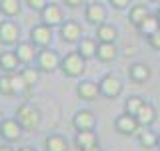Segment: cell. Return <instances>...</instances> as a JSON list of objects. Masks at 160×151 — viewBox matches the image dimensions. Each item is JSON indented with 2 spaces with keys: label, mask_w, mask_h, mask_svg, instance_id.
<instances>
[{
  "label": "cell",
  "mask_w": 160,
  "mask_h": 151,
  "mask_svg": "<svg viewBox=\"0 0 160 151\" xmlns=\"http://www.w3.org/2000/svg\"><path fill=\"white\" fill-rule=\"evenodd\" d=\"M16 119L24 127V131H34L42 121V113L38 108H34L30 102H24L16 108Z\"/></svg>",
  "instance_id": "6da1fadb"
},
{
  "label": "cell",
  "mask_w": 160,
  "mask_h": 151,
  "mask_svg": "<svg viewBox=\"0 0 160 151\" xmlns=\"http://www.w3.org/2000/svg\"><path fill=\"white\" fill-rule=\"evenodd\" d=\"M86 70V60L80 56L78 52H68L66 56H62L60 62V72L66 78H80Z\"/></svg>",
  "instance_id": "7a4b0ae2"
},
{
  "label": "cell",
  "mask_w": 160,
  "mask_h": 151,
  "mask_svg": "<svg viewBox=\"0 0 160 151\" xmlns=\"http://www.w3.org/2000/svg\"><path fill=\"white\" fill-rule=\"evenodd\" d=\"M60 62H62V58L58 56V52H54L52 48H42L38 50V56L34 64L42 74H54L56 70H60Z\"/></svg>",
  "instance_id": "3957f363"
},
{
  "label": "cell",
  "mask_w": 160,
  "mask_h": 151,
  "mask_svg": "<svg viewBox=\"0 0 160 151\" xmlns=\"http://www.w3.org/2000/svg\"><path fill=\"white\" fill-rule=\"evenodd\" d=\"M24 127L18 123L16 117H4L0 123V139L6 143H16L22 139Z\"/></svg>",
  "instance_id": "277c9868"
},
{
  "label": "cell",
  "mask_w": 160,
  "mask_h": 151,
  "mask_svg": "<svg viewBox=\"0 0 160 151\" xmlns=\"http://www.w3.org/2000/svg\"><path fill=\"white\" fill-rule=\"evenodd\" d=\"M20 42V26L14 20H0V44L2 46H16Z\"/></svg>",
  "instance_id": "5b68a950"
},
{
  "label": "cell",
  "mask_w": 160,
  "mask_h": 151,
  "mask_svg": "<svg viewBox=\"0 0 160 151\" xmlns=\"http://www.w3.org/2000/svg\"><path fill=\"white\" fill-rule=\"evenodd\" d=\"M52 28L46 26V24H36V26H32V30H30V42L34 44L38 50L42 48H50V44H52Z\"/></svg>",
  "instance_id": "8992f818"
},
{
  "label": "cell",
  "mask_w": 160,
  "mask_h": 151,
  "mask_svg": "<svg viewBox=\"0 0 160 151\" xmlns=\"http://www.w3.org/2000/svg\"><path fill=\"white\" fill-rule=\"evenodd\" d=\"M98 88H100V95H104L108 99H116L122 94V82L114 74L102 76V80L98 82Z\"/></svg>",
  "instance_id": "52a82bcc"
},
{
  "label": "cell",
  "mask_w": 160,
  "mask_h": 151,
  "mask_svg": "<svg viewBox=\"0 0 160 151\" xmlns=\"http://www.w3.org/2000/svg\"><path fill=\"white\" fill-rule=\"evenodd\" d=\"M14 54H16L18 62L22 66H30V64L36 62V56H38V48L34 46L30 40H20V42L14 46Z\"/></svg>",
  "instance_id": "ba28073f"
},
{
  "label": "cell",
  "mask_w": 160,
  "mask_h": 151,
  "mask_svg": "<svg viewBox=\"0 0 160 151\" xmlns=\"http://www.w3.org/2000/svg\"><path fill=\"white\" fill-rule=\"evenodd\" d=\"M114 129L120 135H136L140 131V123H138L136 115H130V113L124 112L122 115H118L114 119Z\"/></svg>",
  "instance_id": "9c48e42d"
},
{
  "label": "cell",
  "mask_w": 160,
  "mask_h": 151,
  "mask_svg": "<svg viewBox=\"0 0 160 151\" xmlns=\"http://www.w3.org/2000/svg\"><path fill=\"white\" fill-rule=\"evenodd\" d=\"M40 22L46 24V26H50V28L60 26V24L64 22V12H62V8H60L56 2H48L46 6H44V10L40 12Z\"/></svg>",
  "instance_id": "30bf717a"
},
{
  "label": "cell",
  "mask_w": 160,
  "mask_h": 151,
  "mask_svg": "<svg viewBox=\"0 0 160 151\" xmlns=\"http://www.w3.org/2000/svg\"><path fill=\"white\" fill-rule=\"evenodd\" d=\"M60 38L66 44H78V40L82 38V26L76 20H64L60 24Z\"/></svg>",
  "instance_id": "8fae6325"
},
{
  "label": "cell",
  "mask_w": 160,
  "mask_h": 151,
  "mask_svg": "<svg viewBox=\"0 0 160 151\" xmlns=\"http://www.w3.org/2000/svg\"><path fill=\"white\" fill-rule=\"evenodd\" d=\"M84 20L88 24H92V26H100V24L106 22V8L98 0L86 4V8H84Z\"/></svg>",
  "instance_id": "7c38bea8"
},
{
  "label": "cell",
  "mask_w": 160,
  "mask_h": 151,
  "mask_svg": "<svg viewBox=\"0 0 160 151\" xmlns=\"http://www.w3.org/2000/svg\"><path fill=\"white\" fill-rule=\"evenodd\" d=\"M72 127L76 131H86V129H94L96 127V115L90 109H78L72 117Z\"/></svg>",
  "instance_id": "4fadbf2b"
},
{
  "label": "cell",
  "mask_w": 160,
  "mask_h": 151,
  "mask_svg": "<svg viewBox=\"0 0 160 151\" xmlns=\"http://www.w3.org/2000/svg\"><path fill=\"white\" fill-rule=\"evenodd\" d=\"M76 95L82 102H94V99L100 95V88L96 82L92 80H82L78 85H76Z\"/></svg>",
  "instance_id": "5bb4252c"
},
{
  "label": "cell",
  "mask_w": 160,
  "mask_h": 151,
  "mask_svg": "<svg viewBox=\"0 0 160 151\" xmlns=\"http://www.w3.org/2000/svg\"><path fill=\"white\" fill-rule=\"evenodd\" d=\"M96 58L102 64H110L118 58V48L116 42H98V50H96Z\"/></svg>",
  "instance_id": "9a60e30c"
},
{
  "label": "cell",
  "mask_w": 160,
  "mask_h": 151,
  "mask_svg": "<svg viewBox=\"0 0 160 151\" xmlns=\"http://www.w3.org/2000/svg\"><path fill=\"white\" fill-rule=\"evenodd\" d=\"M18 58L14 54V50H6V52H0V72L2 74H16L18 72Z\"/></svg>",
  "instance_id": "2e32d148"
},
{
  "label": "cell",
  "mask_w": 160,
  "mask_h": 151,
  "mask_svg": "<svg viewBox=\"0 0 160 151\" xmlns=\"http://www.w3.org/2000/svg\"><path fill=\"white\" fill-rule=\"evenodd\" d=\"M98 135L94 129H86V131H76V135H74V145L78 147V151L82 149H88L92 147V145H98Z\"/></svg>",
  "instance_id": "e0dca14e"
},
{
  "label": "cell",
  "mask_w": 160,
  "mask_h": 151,
  "mask_svg": "<svg viewBox=\"0 0 160 151\" xmlns=\"http://www.w3.org/2000/svg\"><path fill=\"white\" fill-rule=\"evenodd\" d=\"M136 119H138L140 127H150V125L156 121V108H154V103L144 102L142 108H140L138 113H136Z\"/></svg>",
  "instance_id": "ac0fdd59"
},
{
  "label": "cell",
  "mask_w": 160,
  "mask_h": 151,
  "mask_svg": "<svg viewBox=\"0 0 160 151\" xmlns=\"http://www.w3.org/2000/svg\"><path fill=\"white\" fill-rule=\"evenodd\" d=\"M44 149L46 151H70V143L64 135L50 133L44 137Z\"/></svg>",
  "instance_id": "d6986e66"
},
{
  "label": "cell",
  "mask_w": 160,
  "mask_h": 151,
  "mask_svg": "<svg viewBox=\"0 0 160 151\" xmlns=\"http://www.w3.org/2000/svg\"><path fill=\"white\" fill-rule=\"evenodd\" d=\"M96 50H98V40H96V38H80V40H78L76 52H78L84 60L96 58Z\"/></svg>",
  "instance_id": "ffe728a7"
},
{
  "label": "cell",
  "mask_w": 160,
  "mask_h": 151,
  "mask_svg": "<svg viewBox=\"0 0 160 151\" xmlns=\"http://www.w3.org/2000/svg\"><path fill=\"white\" fill-rule=\"evenodd\" d=\"M136 28H138V32L142 34L144 38H150V36H152V34H154V32H156V30L160 28V20H158L156 14H148V16L144 18V20L138 24Z\"/></svg>",
  "instance_id": "44dd1931"
},
{
  "label": "cell",
  "mask_w": 160,
  "mask_h": 151,
  "mask_svg": "<svg viewBox=\"0 0 160 151\" xmlns=\"http://www.w3.org/2000/svg\"><path fill=\"white\" fill-rule=\"evenodd\" d=\"M150 76H152V72H150V68L146 64H132L128 68V78L136 84H142L146 80H150Z\"/></svg>",
  "instance_id": "7402d4cb"
},
{
  "label": "cell",
  "mask_w": 160,
  "mask_h": 151,
  "mask_svg": "<svg viewBox=\"0 0 160 151\" xmlns=\"http://www.w3.org/2000/svg\"><path fill=\"white\" fill-rule=\"evenodd\" d=\"M94 36H96L98 42H116L118 30H116V26L104 22V24H100V26H96V34H94Z\"/></svg>",
  "instance_id": "603a6c76"
},
{
  "label": "cell",
  "mask_w": 160,
  "mask_h": 151,
  "mask_svg": "<svg viewBox=\"0 0 160 151\" xmlns=\"http://www.w3.org/2000/svg\"><path fill=\"white\" fill-rule=\"evenodd\" d=\"M0 12L6 18H14L22 12V2L20 0H0Z\"/></svg>",
  "instance_id": "cb8c5ba5"
},
{
  "label": "cell",
  "mask_w": 160,
  "mask_h": 151,
  "mask_svg": "<svg viewBox=\"0 0 160 151\" xmlns=\"http://www.w3.org/2000/svg\"><path fill=\"white\" fill-rule=\"evenodd\" d=\"M148 6L146 4H134V6H130V12H128V20L130 24H134V26H138L140 22H142L144 18L148 16Z\"/></svg>",
  "instance_id": "d4e9b609"
},
{
  "label": "cell",
  "mask_w": 160,
  "mask_h": 151,
  "mask_svg": "<svg viewBox=\"0 0 160 151\" xmlns=\"http://www.w3.org/2000/svg\"><path fill=\"white\" fill-rule=\"evenodd\" d=\"M138 143H140V147H144V149H152V147H156V141H158V135L154 133V131H150V127H144L142 131H138Z\"/></svg>",
  "instance_id": "484cf974"
},
{
  "label": "cell",
  "mask_w": 160,
  "mask_h": 151,
  "mask_svg": "<svg viewBox=\"0 0 160 151\" xmlns=\"http://www.w3.org/2000/svg\"><path fill=\"white\" fill-rule=\"evenodd\" d=\"M10 82H12V92H14V95H22V94H26L28 89H32V88H28L26 80L22 78V74H20V72L10 74Z\"/></svg>",
  "instance_id": "4316f807"
},
{
  "label": "cell",
  "mask_w": 160,
  "mask_h": 151,
  "mask_svg": "<svg viewBox=\"0 0 160 151\" xmlns=\"http://www.w3.org/2000/svg\"><path fill=\"white\" fill-rule=\"evenodd\" d=\"M20 74H22V78L26 80V84H28V88H34V85L38 84V80H40V70L38 68H32V64L30 66H26V68H22L20 70Z\"/></svg>",
  "instance_id": "83f0119b"
},
{
  "label": "cell",
  "mask_w": 160,
  "mask_h": 151,
  "mask_svg": "<svg viewBox=\"0 0 160 151\" xmlns=\"http://www.w3.org/2000/svg\"><path fill=\"white\" fill-rule=\"evenodd\" d=\"M142 103H144V99L140 95H130L126 102H124V112L130 113V115H136L138 109L142 108Z\"/></svg>",
  "instance_id": "f1b7e54d"
},
{
  "label": "cell",
  "mask_w": 160,
  "mask_h": 151,
  "mask_svg": "<svg viewBox=\"0 0 160 151\" xmlns=\"http://www.w3.org/2000/svg\"><path fill=\"white\" fill-rule=\"evenodd\" d=\"M0 95H14L12 92V82H10V74H0Z\"/></svg>",
  "instance_id": "f546056e"
},
{
  "label": "cell",
  "mask_w": 160,
  "mask_h": 151,
  "mask_svg": "<svg viewBox=\"0 0 160 151\" xmlns=\"http://www.w3.org/2000/svg\"><path fill=\"white\" fill-rule=\"evenodd\" d=\"M24 4L30 8V10H34V12H42L44 10V6L48 4V0H24Z\"/></svg>",
  "instance_id": "4dcf8cb0"
},
{
  "label": "cell",
  "mask_w": 160,
  "mask_h": 151,
  "mask_svg": "<svg viewBox=\"0 0 160 151\" xmlns=\"http://www.w3.org/2000/svg\"><path fill=\"white\" fill-rule=\"evenodd\" d=\"M148 44H150V48H152V50H158V52H160V28L148 38Z\"/></svg>",
  "instance_id": "1f68e13d"
},
{
  "label": "cell",
  "mask_w": 160,
  "mask_h": 151,
  "mask_svg": "<svg viewBox=\"0 0 160 151\" xmlns=\"http://www.w3.org/2000/svg\"><path fill=\"white\" fill-rule=\"evenodd\" d=\"M110 2V6L112 8H116V10H124V8H128L130 6V2L132 0H108Z\"/></svg>",
  "instance_id": "d6a6232c"
},
{
  "label": "cell",
  "mask_w": 160,
  "mask_h": 151,
  "mask_svg": "<svg viewBox=\"0 0 160 151\" xmlns=\"http://www.w3.org/2000/svg\"><path fill=\"white\" fill-rule=\"evenodd\" d=\"M64 4H66L68 8H78V6H82V2L84 0H62Z\"/></svg>",
  "instance_id": "836d02e7"
},
{
  "label": "cell",
  "mask_w": 160,
  "mask_h": 151,
  "mask_svg": "<svg viewBox=\"0 0 160 151\" xmlns=\"http://www.w3.org/2000/svg\"><path fill=\"white\" fill-rule=\"evenodd\" d=\"M0 151H16L12 147V143H6V141H2L0 143Z\"/></svg>",
  "instance_id": "e575fe53"
},
{
  "label": "cell",
  "mask_w": 160,
  "mask_h": 151,
  "mask_svg": "<svg viewBox=\"0 0 160 151\" xmlns=\"http://www.w3.org/2000/svg\"><path fill=\"white\" fill-rule=\"evenodd\" d=\"M82 151H102V147H100V143H98V145H92V147H88V149H82Z\"/></svg>",
  "instance_id": "d590c367"
},
{
  "label": "cell",
  "mask_w": 160,
  "mask_h": 151,
  "mask_svg": "<svg viewBox=\"0 0 160 151\" xmlns=\"http://www.w3.org/2000/svg\"><path fill=\"white\" fill-rule=\"evenodd\" d=\"M16 151H36L34 147H30V145H24V147H18Z\"/></svg>",
  "instance_id": "8d00e7d4"
},
{
  "label": "cell",
  "mask_w": 160,
  "mask_h": 151,
  "mask_svg": "<svg viewBox=\"0 0 160 151\" xmlns=\"http://www.w3.org/2000/svg\"><path fill=\"white\" fill-rule=\"evenodd\" d=\"M156 149L160 151V135H158V141H156Z\"/></svg>",
  "instance_id": "74e56055"
},
{
  "label": "cell",
  "mask_w": 160,
  "mask_h": 151,
  "mask_svg": "<svg viewBox=\"0 0 160 151\" xmlns=\"http://www.w3.org/2000/svg\"><path fill=\"white\" fill-rule=\"evenodd\" d=\"M2 115H4V112H2V109H0V123H2V119H4Z\"/></svg>",
  "instance_id": "f35d334b"
},
{
  "label": "cell",
  "mask_w": 160,
  "mask_h": 151,
  "mask_svg": "<svg viewBox=\"0 0 160 151\" xmlns=\"http://www.w3.org/2000/svg\"><path fill=\"white\" fill-rule=\"evenodd\" d=\"M156 16H158V20H160V8H158V10H156Z\"/></svg>",
  "instance_id": "ab89813d"
},
{
  "label": "cell",
  "mask_w": 160,
  "mask_h": 151,
  "mask_svg": "<svg viewBox=\"0 0 160 151\" xmlns=\"http://www.w3.org/2000/svg\"><path fill=\"white\" fill-rule=\"evenodd\" d=\"M150 2H160V0H150Z\"/></svg>",
  "instance_id": "60d3db41"
},
{
  "label": "cell",
  "mask_w": 160,
  "mask_h": 151,
  "mask_svg": "<svg viewBox=\"0 0 160 151\" xmlns=\"http://www.w3.org/2000/svg\"><path fill=\"white\" fill-rule=\"evenodd\" d=\"M0 14H2V12H0Z\"/></svg>",
  "instance_id": "b9f144b4"
},
{
  "label": "cell",
  "mask_w": 160,
  "mask_h": 151,
  "mask_svg": "<svg viewBox=\"0 0 160 151\" xmlns=\"http://www.w3.org/2000/svg\"><path fill=\"white\" fill-rule=\"evenodd\" d=\"M98 2H100V0H98Z\"/></svg>",
  "instance_id": "7bdbcfd3"
},
{
  "label": "cell",
  "mask_w": 160,
  "mask_h": 151,
  "mask_svg": "<svg viewBox=\"0 0 160 151\" xmlns=\"http://www.w3.org/2000/svg\"><path fill=\"white\" fill-rule=\"evenodd\" d=\"M0 74H2V72H0Z\"/></svg>",
  "instance_id": "ee69618b"
}]
</instances>
